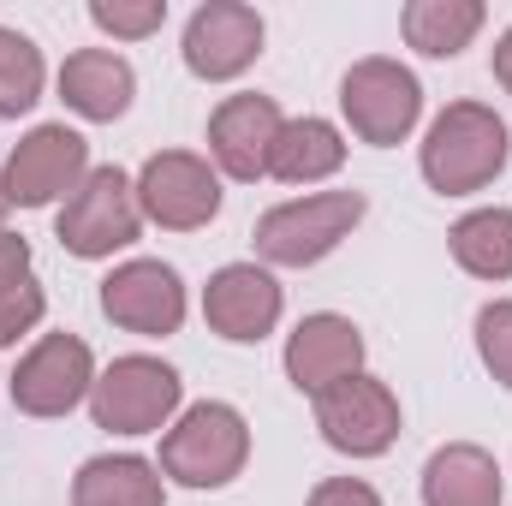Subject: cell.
<instances>
[{
  "label": "cell",
  "mask_w": 512,
  "mask_h": 506,
  "mask_svg": "<svg viewBox=\"0 0 512 506\" xmlns=\"http://www.w3.org/2000/svg\"><path fill=\"white\" fill-rule=\"evenodd\" d=\"M512 155L507 120L483 102H453L429 137H423V179L441 191V197H465V191H483Z\"/></svg>",
  "instance_id": "obj_1"
},
{
  "label": "cell",
  "mask_w": 512,
  "mask_h": 506,
  "mask_svg": "<svg viewBox=\"0 0 512 506\" xmlns=\"http://www.w3.org/2000/svg\"><path fill=\"white\" fill-rule=\"evenodd\" d=\"M245 459H251V423L221 399L191 405L161 435V471L185 489H227L245 471Z\"/></svg>",
  "instance_id": "obj_2"
},
{
  "label": "cell",
  "mask_w": 512,
  "mask_h": 506,
  "mask_svg": "<svg viewBox=\"0 0 512 506\" xmlns=\"http://www.w3.org/2000/svg\"><path fill=\"white\" fill-rule=\"evenodd\" d=\"M358 221H364V191H316L280 203L256 221V256L274 268H310L328 251H340V239H352Z\"/></svg>",
  "instance_id": "obj_3"
},
{
  "label": "cell",
  "mask_w": 512,
  "mask_h": 506,
  "mask_svg": "<svg viewBox=\"0 0 512 506\" xmlns=\"http://www.w3.org/2000/svg\"><path fill=\"white\" fill-rule=\"evenodd\" d=\"M143 233V209H137V185H131L120 167H96L72 197L66 209L54 215V239L84 262H102V256L137 245Z\"/></svg>",
  "instance_id": "obj_4"
},
{
  "label": "cell",
  "mask_w": 512,
  "mask_h": 506,
  "mask_svg": "<svg viewBox=\"0 0 512 506\" xmlns=\"http://www.w3.org/2000/svg\"><path fill=\"white\" fill-rule=\"evenodd\" d=\"M179 393H185V381L173 364L143 358V352L114 358L90 387V417H96V429H114V435H155L179 411Z\"/></svg>",
  "instance_id": "obj_5"
},
{
  "label": "cell",
  "mask_w": 512,
  "mask_h": 506,
  "mask_svg": "<svg viewBox=\"0 0 512 506\" xmlns=\"http://www.w3.org/2000/svg\"><path fill=\"white\" fill-rule=\"evenodd\" d=\"M137 209H143V221H155L167 233H197L221 215V179L203 155L161 149L137 173Z\"/></svg>",
  "instance_id": "obj_6"
},
{
  "label": "cell",
  "mask_w": 512,
  "mask_h": 506,
  "mask_svg": "<svg viewBox=\"0 0 512 506\" xmlns=\"http://www.w3.org/2000/svg\"><path fill=\"white\" fill-rule=\"evenodd\" d=\"M84 179H90V143L72 126H36L6 155L0 197L6 209H42L54 197H72Z\"/></svg>",
  "instance_id": "obj_7"
},
{
  "label": "cell",
  "mask_w": 512,
  "mask_h": 506,
  "mask_svg": "<svg viewBox=\"0 0 512 506\" xmlns=\"http://www.w3.org/2000/svg\"><path fill=\"white\" fill-rule=\"evenodd\" d=\"M340 108H346V120L352 131L364 137V143H376V149H393V143H405L411 126H417V114H423V84L399 66V60H358L346 78H340Z\"/></svg>",
  "instance_id": "obj_8"
},
{
  "label": "cell",
  "mask_w": 512,
  "mask_h": 506,
  "mask_svg": "<svg viewBox=\"0 0 512 506\" xmlns=\"http://www.w3.org/2000/svg\"><path fill=\"white\" fill-rule=\"evenodd\" d=\"M316 429L334 453L352 459H382L399 441V399L376 376H352L328 393H316Z\"/></svg>",
  "instance_id": "obj_9"
},
{
  "label": "cell",
  "mask_w": 512,
  "mask_h": 506,
  "mask_svg": "<svg viewBox=\"0 0 512 506\" xmlns=\"http://www.w3.org/2000/svg\"><path fill=\"white\" fill-rule=\"evenodd\" d=\"M96 387V358L78 334H48L36 340L18 370H12V405L24 417H66L72 405H84Z\"/></svg>",
  "instance_id": "obj_10"
},
{
  "label": "cell",
  "mask_w": 512,
  "mask_h": 506,
  "mask_svg": "<svg viewBox=\"0 0 512 506\" xmlns=\"http://www.w3.org/2000/svg\"><path fill=\"white\" fill-rule=\"evenodd\" d=\"M102 316L114 328H126V334H149V340L179 334V322H185V280L167 262H155V256H131L102 280Z\"/></svg>",
  "instance_id": "obj_11"
},
{
  "label": "cell",
  "mask_w": 512,
  "mask_h": 506,
  "mask_svg": "<svg viewBox=\"0 0 512 506\" xmlns=\"http://www.w3.org/2000/svg\"><path fill=\"white\" fill-rule=\"evenodd\" d=\"M262 54V18L245 0H209L191 12L185 24V66L209 84H227L239 72H251Z\"/></svg>",
  "instance_id": "obj_12"
},
{
  "label": "cell",
  "mask_w": 512,
  "mask_h": 506,
  "mask_svg": "<svg viewBox=\"0 0 512 506\" xmlns=\"http://www.w3.org/2000/svg\"><path fill=\"white\" fill-rule=\"evenodd\" d=\"M286 376L298 393H328L340 381L364 376V334L334 310L304 316L286 340Z\"/></svg>",
  "instance_id": "obj_13"
},
{
  "label": "cell",
  "mask_w": 512,
  "mask_h": 506,
  "mask_svg": "<svg viewBox=\"0 0 512 506\" xmlns=\"http://www.w3.org/2000/svg\"><path fill=\"white\" fill-rule=\"evenodd\" d=\"M203 316H209V328H215L221 340L251 346L262 334H274V322H280V286H274V274L256 268V262H227V268L209 274V286H203Z\"/></svg>",
  "instance_id": "obj_14"
},
{
  "label": "cell",
  "mask_w": 512,
  "mask_h": 506,
  "mask_svg": "<svg viewBox=\"0 0 512 506\" xmlns=\"http://www.w3.org/2000/svg\"><path fill=\"white\" fill-rule=\"evenodd\" d=\"M280 108L268 96H227L209 120V155L227 179H262L268 173V155L280 143Z\"/></svg>",
  "instance_id": "obj_15"
},
{
  "label": "cell",
  "mask_w": 512,
  "mask_h": 506,
  "mask_svg": "<svg viewBox=\"0 0 512 506\" xmlns=\"http://www.w3.org/2000/svg\"><path fill=\"white\" fill-rule=\"evenodd\" d=\"M60 96H66L72 114L108 126V120H120L131 108L137 78H131V66L114 48H78V54H66V66H60Z\"/></svg>",
  "instance_id": "obj_16"
},
{
  "label": "cell",
  "mask_w": 512,
  "mask_h": 506,
  "mask_svg": "<svg viewBox=\"0 0 512 506\" xmlns=\"http://www.w3.org/2000/svg\"><path fill=\"white\" fill-rule=\"evenodd\" d=\"M423 506H501V465L495 453L453 441L423 465Z\"/></svg>",
  "instance_id": "obj_17"
},
{
  "label": "cell",
  "mask_w": 512,
  "mask_h": 506,
  "mask_svg": "<svg viewBox=\"0 0 512 506\" xmlns=\"http://www.w3.org/2000/svg\"><path fill=\"white\" fill-rule=\"evenodd\" d=\"M340 161H346V137L328 120H286L268 155V173L280 185H316V179H334Z\"/></svg>",
  "instance_id": "obj_18"
},
{
  "label": "cell",
  "mask_w": 512,
  "mask_h": 506,
  "mask_svg": "<svg viewBox=\"0 0 512 506\" xmlns=\"http://www.w3.org/2000/svg\"><path fill=\"white\" fill-rule=\"evenodd\" d=\"M483 0H411L399 12V30L417 54L429 60H453L459 48H471V36L483 30Z\"/></svg>",
  "instance_id": "obj_19"
},
{
  "label": "cell",
  "mask_w": 512,
  "mask_h": 506,
  "mask_svg": "<svg viewBox=\"0 0 512 506\" xmlns=\"http://www.w3.org/2000/svg\"><path fill=\"white\" fill-rule=\"evenodd\" d=\"M161 477L149 459H131V453H102L78 471L72 483V506H161Z\"/></svg>",
  "instance_id": "obj_20"
},
{
  "label": "cell",
  "mask_w": 512,
  "mask_h": 506,
  "mask_svg": "<svg viewBox=\"0 0 512 506\" xmlns=\"http://www.w3.org/2000/svg\"><path fill=\"white\" fill-rule=\"evenodd\" d=\"M453 262L477 280H512V209H477L453 233Z\"/></svg>",
  "instance_id": "obj_21"
},
{
  "label": "cell",
  "mask_w": 512,
  "mask_h": 506,
  "mask_svg": "<svg viewBox=\"0 0 512 506\" xmlns=\"http://www.w3.org/2000/svg\"><path fill=\"white\" fill-rule=\"evenodd\" d=\"M42 96V48L24 30H0V120L30 114Z\"/></svg>",
  "instance_id": "obj_22"
},
{
  "label": "cell",
  "mask_w": 512,
  "mask_h": 506,
  "mask_svg": "<svg viewBox=\"0 0 512 506\" xmlns=\"http://www.w3.org/2000/svg\"><path fill=\"white\" fill-rule=\"evenodd\" d=\"M90 18L120 42H143L167 24V0H90Z\"/></svg>",
  "instance_id": "obj_23"
},
{
  "label": "cell",
  "mask_w": 512,
  "mask_h": 506,
  "mask_svg": "<svg viewBox=\"0 0 512 506\" xmlns=\"http://www.w3.org/2000/svg\"><path fill=\"white\" fill-rule=\"evenodd\" d=\"M477 352H483L489 376L512 387V298H495L477 310Z\"/></svg>",
  "instance_id": "obj_24"
},
{
  "label": "cell",
  "mask_w": 512,
  "mask_h": 506,
  "mask_svg": "<svg viewBox=\"0 0 512 506\" xmlns=\"http://www.w3.org/2000/svg\"><path fill=\"white\" fill-rule=\"evenodd\" d=\"M42 310H48V298H42V286L30 274L12 280V286H0V346H12L18 334H30L42 322Z\"/></svg>",
  "instance_id": "obj_25"
},
{
  "label": "cell",
  "mask_w": 512,
  "mask_h": 506,
  "mask_svg": "<svg viewBox=\"0 0 512 506\" xmlns=\"http://www.w3.org/2000/svg\"><path fill=\"white\" fill-rule=\"evenodd\" d=\"M310 506H382V495L358 477H328V483H316Z\"/></svg>",
  "instance_id": "obj_26"
},
{
  "label": "cell",
  "mask_w": 512,
  "mask_h": 506,
  "mask_svg": "<svg viewBox=\"0 0 512 506\" xmlns=\"http://www.w3.org/2000/svg\"><path fill=\"white\" fill-rule=\"evenodd\" d=\"M24 274H30V239H18V233L0 227V286H12Z\"/></svg>",
  "instance_id": "obj_27"
},
{
  "label": "cell",
  "mask_w": 512,
  "mask_h": 506,
  "mask_svg": "<svg viewBox=\"0 0 512 506\" xmlns=\"http://www.w3.org/2000/svg\"><path fill=\"white\" fill-rule=\"evenodd\" d=\"M495 78H501V90L512 96V24L501 30V42H495Z\"/></svg>",
  "instance_id": "obj_28"
},
{
  "label": "cell",
  "mask_w": 512,
  "mask_h": 506,
  "mask_svg": "<svg viewBox=\"0 0 512 506\" xmlns=\"http://www.w3.org/2000/svg\"><path fill=\"white\" fill-rule=\"evenodd\" d=\"M0 221H6V197H0Z\"/></svg>",
  "instance_id": "obj_29"
}]
</instances>
